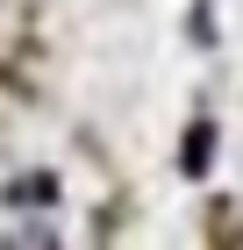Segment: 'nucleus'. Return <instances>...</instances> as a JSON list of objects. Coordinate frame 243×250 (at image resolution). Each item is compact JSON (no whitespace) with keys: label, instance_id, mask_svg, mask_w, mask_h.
Returning <instances> with one entry per match:
<instances>
[{"label":"nucleus","instance_id":"nucleus-1","mask_svg":"<svg viewBox=\"0 0 243 250\" xmlns=\"http://www.w3.org/2000/svg\"><path fill=\"white\" fill-rule=\"evenodd\" d=\"M207 143H215V129H193V136H186V172L207 165Z\"/></svg>","mask_w":243,"mask_h":250}]
</instances>
